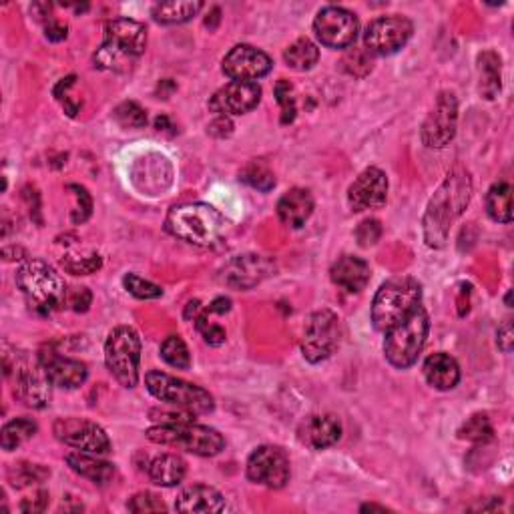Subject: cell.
Wrapping results in <instances>:
<instances>
[{
	"label": "cell",
	"instance_id": "e0dca14e",
	"mask_svg": "<svg viewBox=\"0 0 514 514\" xmlns=\"http://www.w3.org/2000/svg\"><path fill=\"white\" fill-rule=\"evenodd\" d=\"M276 271V264L266 256L246 254L229 259L226 267L221 269V281L226 286L236 289H251L259 286Z\"/></svg>",
	"mask_w": 514,
	"mask_h": 514
},
{
	"label": "cell",
	"instance_id": "5b68a950",
	"mask_svg": "<svg viewBox=\"0 0 514 514\" xmlns=\"http://www.w3.org/2000/svg\"><path fill=\"white\" fill-rule=\"evenodd\" d=\"M422 301V286L414 278H394L378 289L372 301V324L386 331L406 320Z\"/></svg>",
	"mask_w": 514,
	"mask_h": 514
},
{
	"label": "cell",
	"instance_id": "603a6c76",
	"mask_svg": "<svg viewBox=\"0 0 514 514\" xmlns=\"http://www.w3.org/2000/svg\"><path fill=\"white\" fill-rule=\"evenodd\" d=\"M372 276L370 264L366 259L356 256H344L340 257L330 269V278L334 284L341 289L350 291V294H358V291L368 286Z\"/></svg>",
	"mask_w": 514,
	"mask_h": 514
},
{
	"label": "cell",
	"instance_id": "f35d334b",
	"mask_svg": "<svg viewBox=\"0 0 514 514\" xmlns=\"http://www.w3.org/2000/svg\"><path fill=\"white\" fill-rule=\"evenodd\" d=\"M60 266L65 267V271L73 276H89V274H95L100 267H103V259L100 256L93 254V256H73L68 254L60 261Z\"/></svg>",
	"mask_w": 514,
	"mask_h": 514
},
{
	"label": "cell",
	"instance_id": "b9f144b4",
	"mask_svg": "<svg viewBox=\"0 0 514 514\" xmlns=\"http://www.w3.org/2000/svg\"><path fill=\"white\" fill-rule=\"evenodd\" d=\"M344 68L348 70L350 75H354V77H366L370 70H372V55L368 53L366 48H350L344 60Z\"/></svg>",
	"mask_w": 514,
	"mask_h": 514
},
{
	"label": "cell",
	"instance_id": "8d00e7d4",
	"mask_svg": "<svg viewBox=\"0 0 514 514\" xmlns=\"http://www.w3.org/2000/svg\"><path fill=\"white\" fill-rule=\"evenodd\" d=\"M48 475L50 472L47 468L40 465H26V462H20V465H15L8 470V478L16 488L37 485V482H43Z\"/></svg>",
	"mask_w": 514,
	"mask_h": 514
},
{
	"label": "cell",
	"instance_id": "277c9868",
	"mask_svg": "<svg viewBox=\"0 0 514 514\" xmlns=\"http://www.w3.org/2000/svg\"><path fill=\"white\" fill-rule=\"evenodd\" d=\"M147 48L145 25L131 18L110 20L105 40L95 55V67L103 70H127Z\"/></svg>",
	"mask_w": 514,
	"mask_h": 514
},
{
	"label": "cell",
	"instance_id": "9a60e30c",
	"mask_svg": "<svg viewBox=\"0 0 514 514\" xmlns=\"http://www.w3.org/2000/svg\"><path fill=\"white\" fill-rule=\"evenodd\" d=\"M247 478L267 488H284L289 480V458L278 446H259L247 458Z\"/></svg>",
	"mask_w": 514,
	"mask_h": 514
},
{
	"label": "cell",
	"instance_id": "d590c367",
	"mask_svg": "<svg viewBox=\"0 0 514 514\" xmlns=\"http://www.w3.org/2000/svg\"><path fill=\"white\" fill-rule=\"evenodd\" d=\"M161 358H163L171 368L189 370L191 368V354L189 348L179 336H169L161 344Z\"/></svg>",
	"mask_w": 514,
	"mask_h": 514
},
{
	"label": "cell",
	"instance_id": "d4e9b609",
	"mask_svg": "<svg viewBox=\"0 0 514 514\" xmlns=\"http://www.w3.org/2000/svg\"><path fill=\"white\" fill-rule=\"evenodd\" d=\"M175 510L179 512H224V495L214 487L194 485L185 488L175 500Z\"/></svg>",
	"mask_w": 514,
	"mask_h": 514
},
{
	"label": "cell",
	"instance_id": "bcb514c9",
	"mask_svg": "<svg viewBox=\"0 0 514 514\" xmlns=\"http://www.w3.org/2000/svg\"><path fill=\"white\" fill-rule=\"evenodd\" d=\"M382 237V224L378 219H364L356 229V239L360 247L376 246Z\"/></svg>",
	"mask_w": 514,
	"mask_h": 514
},
{
	"label": "cell",
	"instance_id": "681fc988",
	"mask_svg": "<svg viewBox=\"0 0 514 514\" xmlns=\"http://www.w3.org/2000/svg\"><path fill=\"white\" fill-rule=\"evenodd\" d=\"M497 344L498 348L505 351V354H510L512 351V344H514V330H512V321L507 320L497 331Z\"/></svg>",
	"mask_w": 514,
	"mask_h": 514
},
{
	"label": "cell",
	"instance_id": "7bdbcfd3",
	"mask_svg": "<svg viewBox=\"0 0 514 514\" xmlns=\"http://www.w3.org/2000/svg\"><path fill=\"white\" fill-rule=\"evenodd\" d=\"M127 509L135 514H143V512H165L167 507L165 502L161 500L153 492H137V495L127 502Z\"/></svg>",
	"mask_w": 514,
	"mask_h": 514
},
{
	"label": "cell",
	"instance_id": "7402d4cb",
	"mask_svg": "<svg viewBox=\"0 0 514 514\" xmlns=\"http://www.w3.org/2000/svg\"><path fill=\"white\" fill-rule=\"evenodd\" d=\"M341 436V425L331 414L308 416L298 428V440L311 450H324L334 446Z\"/></svg>",
	"mask_w": 514,
	"mask_h": 514
},
{
	"label": "cell",
	"instance_id": "816d5d0a",
	"mask_svg": "<svg viewBox=\"0 0 514 514\" xmlns=\"http://www.w3.org/2000/svg\"><path fill=\"white\" fill-rule=\"evenodd\" d=\"M68 35V28L67 25L58 23L55 18H48V23L45 25V37L48 40H53V43H60V40H65Z\"/></svg>",
	"mask_w": 514,
	"mask_h": 514
},
{
	"label": "cell",
	"instance_id": "8992f818",
	"mask_svg": "<svg viewBox=\"0 0 514 514\" xmlns=\"http://www.w3.org/2000/svg\"><path fill=\"white\" fill-rule=\"evenodd\" d=\"M430 330V320L426 309L418 306L412 314L402 320L400 324L386 331L384 354L392 366L398 370H406L416 364L422 348L426 344Z\"/></svg>",
	"mask_w": 514,
	"mask_h": 514
},
{
	"label": "cell",
	"instance_id": "6da1fadb",
	"mask_svg": "<svg viewBox=\"0 0 514 514\" xmlns=\"http://www.w3.org/2000/svg\"><path fill=\"white\" fill-rule=\"evenodd\" d=\"M472 199V179L470 173L456 165L442 181L436 194L428 201L425 219V241L432 249H442L448 244L452 224L465 214Z\"/></svg>",
	"mask_w": 514,
	"mask_h": 514
},
{
	"label": "cell",
	"instance_id": "db71d44e",
	"mask_svg": "<svg viewBox=\"0 0 514 514\" xmlns=\"http://www.w3.org/2000/svg\"><path fill=\"white\" fill-rule=\"evenodd\" d=\"M201 314V301L195 299V301H189L187 304V309H185V320H197Z\"/></svg>",
	"mask_w": 514,
	"mask_h": 514
},
{
	"label": "cell",
	"instance_id": "8fae6325",
	"mask_svg": "<svg viewBox=\"0 0 514 514\" xmlns=\"http://www.w3.org/2000/svg\"><path fill=\"white\" fill-rule=\"evenodd\" d=\"M412 33H414V25L410 18L400 15L380 16L366 26L364 48L370 55L378 57L394 55L402 47H406Z\"/></svg>",
	"mask_w": 514,
	"mask_h": 514
},
{
	"label": "cell",
	"instance_id": "60d3db41",
	"mask_svg": "<svg viewBox=\"0 0 514 514\" xmlns=\"http://www.w3.org/2000/svg\"><path fill=\"white\" fill-rule=\"evenodd\" d=\"M276 99L281 107V123L289 125L294 123L298 107H296V97H294V87L289 85V80H278L276 85Z\"/></svg>",
	"mask_w": 514,
	"mask_h": 514
},
{
	"label": "cell",
	"instance_id": "4316f807",
	"mask_svg": "<svg viewBox=\"0 0 514 514\" xmlns=\"http://www.w3.org/2000/svg\"><path fill=\"white\" fill-rule=\"evenodd\" d=\"M65 460L70 467V470L77 472L79 477L89 478L90 482H95V485H100V487L109 485V482L115 477V467L110 465V462L90 456L89 452H80V450L70 452Z\"/></svg>",
	"mask_w": 514,
	"mask_h": 514
},
{
	"label": "cell",
	"instance_id": "7a4b0ae2",
	"mask_svg": "<svg viewBox=\"0 0 514 514\" xmlns=\"http://www.w3.org/2000/svg\"><path fill=\"white\" fill-rule=\"evenodd\" d=\"M226 227V215L209 204L175 205L165 219V229L171 236L199 247L215 246Z\"/></svg>",
	"mask_w": 514,
	"mask_h": 514
},
{
	"label": "cell",
	"instance_id": "74e56055",
	"mask_svg": "<svg viewBox=\"0 0 514 514\" xmlns=\"http://www.w3.org/2000/svg\"><path fill=\"white\" fill-rule=\"evenodd\" d=\"M113 117L117 123L125 129H141L147 125V113L135 103V100H125V103H121L115 109Z\"/></svg>",
	"mask_w": 514,
	"mask_h": 514
},
{
	"label": "cell",
	"instance_id": "e575fe53",
	"mask_svg": "<svg viewBox=\"0 0 514 514\" xmlns=\"http://www.w3.org/2000/svg\"><path fill=\"white\" fill-rule=\"evenodd\" d=\"M241 181L247 184L249 187H254L257 191H271L276 187V175L271 173V169L264 163V161H251V163L241 171Z\"/></svg>",
	"mask_w": 514,
	"mask_h": 514
},
{
	"label": "cell",
	"instance_id": "f546056e",
	"mask_svg": "<svg viewBox=\"0 0 514 514\" xmlns=\"http://www.w3.org/2000/svg\"><path fill=\"white\" fill-rule=\"evenodd\" d=\"M487 211L497 224H510L512 221V187L507 181H498L487 194Z\"/></svg>",
	"mask_w": 514,
	"mask_h": 514
},
{
	"label": "cell",
	"instance_id": "ab89813d",
	"mask_svg": "<svg viewBox=\"0 0 514 514\" xmlns=\"http://www.w3.org/2000/svg\"><path fill=\"white\" fill-rule=\"evenodd\" d=\"M123 286L131 296L137 299H157L163 296V289H161L153 281H147L137 274H127L123 278Z\"/></svg>",
	"mask_w": 514,
	"mask_h": 514
},
{
	"label": "cell",
	"instance_id": "30bf717a",
	"mask_svg": "<svg viewBox=\"0 0 514 514\" xmlns=\"http://www.w3.org/2000/svg\"><path fill=\"white\" fill-rule=\"evenodd\" d=\"M340 346V320L331 309H320L311 314L304 340H301V354L309 364H320L328 360Z\"/></svg>",
	"mask_w": 514,
	"mask_h": 514
},
{
	"label": "cell",
	"instance_id": "52a82bcc",
	"mask_svg": "<svg viewBox=\"0 0 514 514\" xmlns=\"http://www.w3.org/2000/svg\"><path fill=\"white\" fill-rule=\"evenodd\" d=\"M145 384L157 400L165 402V404L173 408L187 410L195 416L211 414V412L215 410L214 396H211L205 388L191 384V382L185 380H179L175 376H169L165 372H147Z\"/></svg>",
	"mask_w": 514,
	"mask_h": 514
},
{
	"label": "cell",
	"instance_id": "c3c4849f",
	"mask_svg": "<svg viewBox=\"0 0 514 514\" xmlns=\"http://www.w3.org/2000/svg\"><path fill=\"white\" fill-rule=\"evenodd\" d=\"M207 131H209V135L219 137V139H226V137H229L231 133H234V123H231L229 117L217 115V117L209 123Z\"/></svg>",
	"mask_w": 514,
	"mask_h": 514
},
{
	"label": "cell",
	"instance_id": "d6a6232c",
	"mask_svg": "<svg viewBox=\"0 0 514 514\" xmlns=\"http://www.w3.org/2000/svg\"><path fill=\"white\" fill-rule=\"evenodd\" d=\"M320 58V48L309 38H298L294 45H289L284 53V60L294 70L314 68Z\"/></svg>",
	"mask_w": 514,
	"mask_h": 514
},
{
	"label": "cell",
	"instance_id": "44dd1931",
	"mask_svg": "<svg viewBox=\"0 0 514 514\" xmlns=\"http://www.w3.org/2000/svg\"><path fill=\"white\" fill-rule=\"evenodd\" d=\"M38 362L43 364L50 384L67 390H75L83 386L89 376V370L83 362L60 356L55 350H43L38 354Z\"/></svg>",
	"mask_w": 514,
	"mask_h": 514
},
{
	"label": "cell",
	"instance_id": "f6af8a7d",
	"mask_svg": "<svg viewBox=\"0 0 514 514\" xmlns=\"http://www.w3.org/2000/svg\"><path fill=\"white\" fill-rule=\"evenodd\" d=\"M67 189L75 191L77 195V209L73 211V224H85V221L93 214V197H90L89 191L80 185H67Z\"/></svg>",
	"mask_w": 514,
	"mask_h": 514
},
{
	"label": "cell",
	"instance_id": "d6986e66",
	"mask_svg": "<svg viewBox=\"0 0 514 514\" xmlns=\"http://www.w3.org/2000/svg\"><path fill=\"white\" fill-rule=\"evenodd\" d=\"M15 396L23 400L28 408H45L50 400V380L43 364L37 360L35 364L30 362H16L15 366Z\"/></svg>",
	"mask_w": 514,
	"mask_h": 514
},
{
	"label": "cell",
	"instance_id": "4dcf8cb0",
	"mask_svg": "<svg viewBox=\"0 0 514 514\" xmlns=\"http://www.w3.org/2000/svg\"><path fill=\"white\" fill-rule=\"evenodd\" d=\"M204 3H159L151 10V15L159 25H184L197 16Z\"/></svg>",
	"mask_w": 514,
	"mask_h": 514
},
{
	"label": "cell",
	"instance_id": "2e32d148",
	"mask_svg": "<svg viewBox=\"0 0 514 514\" xmlns=\"http://www.w3.org/2000/svg\"><path fill=\"white\" fill-rule=\"evenodd\" d=\"M224 73L231 80L239 83H257L259 79L269 75L274 68V60L264 50H259L251 45H237L229 50L224 58Z\"/></svg>",
	"mask_w": 514,
	"mask_h": 514
},
{
	"label": "cell",
	"instance_id": "ffe728a7",
	"mask_svg": "<svg viewBox=\"0 0 514 514\" xmlns=\"http://www.w3.org/2000/svg\"><path fill=\"white\" fill-rule=\"evenodd\" d=\"M388 199V177L378 167H368L354 179L348 189V204L351 211L380 209Z\"/></svg>",
	"mask_w": 514,
	"mask_h": 514
},
{
	"label": "cell",
	"instance_id": "836d02e7",
	"mask_svg": "<svg viewBox=\"0 0 514 514\" xmlns=\"http://www.w3.org/2000/svg\"><path fill=\"white\" fill-rule=\"evenodd\" d=\"M458 438L477 442V445H485V442L495 438V428H492L487 414H475L462 425V428L458 430Z\"/></svg>",
	"mask_w": 514,
	"mask_h": 514
},
{
	"label": "cell",
	"instance_id": "4fadbf2b",
	"mask_svg": "<svg viewBox=\"0 0 514 514\" xmlns=\"http://www.w3.org/2000/svg\"><path fill=\"white\" fill-rule=\"evenodd\" d=\"M314 30L320 43L328 48H350L356 43L360 33V23L354 13L341 6L321 8L316 20Z\"/></svg>",
	"mask_w": 514,
	"mask_h": 514
},
{
	"label": "cell",
	"instance_id": "5bb4252c",
	"mask_svg": "<svg viewBox=\"0 0 514 514\" xmlns=\"http://www.w3.org/2000/svg\"><path fill=\"white\" fill-rule=\"evenodd\" d=\"M55 436L67 446L77 448L89 455H107L110 452V440L107 432L97 422L85 418H60L55 422Z\"/></svg>",
	"mask_w": 514,
	"mask_h": 514
},
{
	"label": "cell",
	"instance_id": "9c48e42d",
	"mask_svg": "<svg viewBox=\"0 0 514 514\" xmlns=\"http://www.w3.org/2000/svg\"><path fill=\"white\" fill-rule=\"evenodd\" d=\"M105 364L121 386L135 388L139 382L141 338L133 328L119 326L105 341Z\"/></svg>",
	"mask_w": 514,
	"mask_h": 514
},
{
	"label": "cell",
	"instance_id": "7c38bea8",
	"mask_svg": "<svg viewBox=\"0 0 514 514\" xmlns=\"http://www.w3.org/2000/svg\"><path fill=\"white\" fill-rule=\"evenodd\" d=\"M458 99L452 90H442L435 109L430 110L420 129V139L428 149L446 147L456 135Z\"/></svg>",
	"mask_w": 514,
	"mask_h": 514
},
{
	"label": "cell",
	"instance_id": "ac0fdd59",
	"mask_svg": "<svg viewBox=\"0 0 514 514\" xmlns=\"http://www.w3.org/2000/svg\"><path fill=\"white\" fill-rule=\"evenodd\" d=\"M261 100V87L257 83H239L231 80L221 87L209 100V110L215 115H246L254 110Z\"/></svg>",
	"mask_w": 514,
	"mask_h": 514
},
{
	"label": "cell",
	"instance_id": "cb8c5ba5",
	"mask_svg": "<svg viewBox=\"0 0 514 514\" xmlns=\"http://www.w3.org/2000/svg\"><path fill=\"white\" fill-rule=\"evenodd\" d=\"M314 214V197L308 189H289L288 194L278 201V217L284 226L299 229Z\"/></svg>",
	"mask_w": 514,
	"mask_h": 514
},
{
	"label": "cell",
	"instance_id": "3957f363",
	"mask_svg": "<svg viewBox=\"0 0 514 514\" xmlns=\"http://www.w3.org/2000/svg\"><path fill=\"white\" fill-rule=\"evenodd\" d=\"M16 286L38 316H50L67 306L68 289L63 278L40 259H26L16 271Z\"/></svg>",
	"mask_w": 514,
	"mask_h": 514
},
{
	"label": "cell",
	"instance_id": "ba28073f",
	"mask_svg": "<svg viewBox=\"0 0 514 514\" xmlns=\"http://www.w3.org/2000/svg\"><path fill=\"white\" fill-rule=\"evenodd\" d=\"M147 438L155 445L179 446L197 456H217L226 448V440L215 428H209L195 422H181V425H159L147 430Z\"/></svg>",
	"mask_w": 514,
	"mask_h": 514
},
{
	"label": "cell",
	"instance_id": "ee69618b",
	"mask_svg": "<svg viewBox=\"0 0 514 514\" xmlns=\"http://www.w3.org/2000/svg\"><path fill=\"white\" fill-rule=\"evenodd\" d=\"M195 326H197V331L201 336H204V340L207 341L209 346H221V344H226V338H227V331L221 328L219 324H214V321H209V316L205 314V311H201L199 318L195 320Z\"/></svg>",
	"mask_w": 514,
	"mask_h": 514
},
{
	"label": "cell",
	"instance_id": "f5cc1de1",
	"mask_svg": "<svg viewBox=\"0 0 514 514\" xmlns=\"http://www.w3.org/2000/svg\"><path fill=\"white\" fill-rule=\"evenodd\" d=\"M231 309V299L229 298H217V299H214L209 304V308H207V311L209 314H227V311Z\"/></svg>",
	"mask_w": 514,
	"mask_h": 514
},
{
	"label": "cell",
	"instance_id": "83f0119b",
	"mask_svg": "<svg viewBox=\"0 0 514 514\" xmlns=\"http://www.w3.org/2000/svg\"><path fill=\"white\" fill-rule=\"evenodd\" d=\"M149 478L159 487H177L187 475L185 460L177 455H159L149 462Z\"/></svg>",
	"mask_w": 514,
	"mask_h": 514
},
{
	"label": "cell",
	"instance_id": "11a10c76",
	"mask_svg": "<svg viewBox=\"0 0 514 514\" xmlns=\"http://www.w3.org/2000/svg\"><path fill=\"white\" fill-rule=\"evenodd\" d=\"M362 512H372V510H380V512H388L386 507H378V505H364L360 509Z\"/></svg>",
	"mask_w": 514,
	"mask_h": 514
},
{
	"label": "cell",
	"instance_id": "7dc6e473",
	"mask_svg": "<svg viewBox=\"0 0 514 514\" xmlns=\"http://www.w3.org/2000/svg\"><path fill=\"white\" fill-rule=\"evenodd\" d=\"M90 301H93V296H90V291L87 288H73L68 289L67 294V306L75 311H87Z\"/></svg>",
	"mask_w": 514,
	"mask_h": 514
},
{
	"label": "cell",
	"instance_id": "f907efd6",
	"mask_svg": "<svg viewBox=\"0 0 514 514\" xmlns=\"http://www.w3.org/2000/svg\"><path fill=\"white\" fill-rule=\"evenodd\" d=\"M47 505H48V495L45 490H40L38 495L35 497V498H26V500H23L20 502V512H43L45 509H47Z\"/></svg>",
	"mask_w": 514,
	"mask_h": 514
},
{
	"label": "cell",
	"instance_id": "1f68e13d",
	"mask_svg": "<svg viewBox=\"0 0 514 514\" xmlns=\"http://www.w3.org/2000/svg\"><path fill=\"white\" fill-rule=\"evenodd\" d=\"M37 422L30 418H15L6 422L3 426V432H0V445H3V450L10 452L16 450L20 445H25L26 440L33 438L37 435Z\"/></svg>",
	"mask_w": 514,
	"mask_h": 514
},
{
	"label": "cell",
	"instance_id": "f1b7e54d",
	"mask_svg": "<svg viewBox=\"0 0 514 514\" xmlns=\"http://www.w3.org/2000/svg\"><path fill=\"white\" fill-rule=\"evenodd\" d=\"M478 77L480 95L487 100H495L500 95L502 89V75H500V57L495 50H485L478 55Z\"/></svg>",
	"mask_w": 514,
	"mask_h": 514
},
{
	"label": "cell",
	"instance_id": "484cf974",
	"mask_svg": "<svg viewBox=\"0 0 514 514\" xmlns=\"http://www.w3.org/2000/svg\"><path fill=\"white\" fill-rule=\"evenodd\" d=\"M425 378L432 388H436L440 392H448L452 388H456L460 382L458 362L452 356L445 354V351L432 354L425 362Z\"/></svg>",
	"mask_w": 514,
	"mask_h": 514
}]
</instances>
